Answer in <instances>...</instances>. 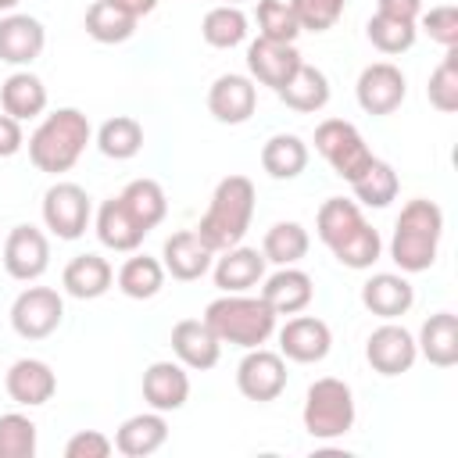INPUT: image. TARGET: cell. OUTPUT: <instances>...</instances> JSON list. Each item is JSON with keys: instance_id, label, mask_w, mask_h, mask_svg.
I'll return each instance as SVG.
<instances>
[{"instance_id": "obj_1", "label": "cell", "mask_w": 458, "mask_h": 458, "mask_svg": "<svg viewBox=\"0 0 458 458\" xmlns=\"http://www.w3.org/2000/svg\"><path fill=\"white\" fill-rule=\"evenodd\" d=\"M89 136H93L89 118L79 107H57L29 136V161L47 175H61V172L75 168Z\"/></svg>"}, {"instance_id": "obj_2", "label": "cell", "mask_w": 458, "mask_h": 458, "mask_svg": "<svg viewBox=\"0 0 458 458\" xmlns=\"http://www.w3.org/2000/svg\"><path fill=\"white\" fill-rule=\"evenodd\" d=\"M250 218H254V182L247 175H225L215 186L211 204L197 222V236L218 254L247 236Z\"/></svg>"}, {"instance_id": "obj_3", "label": "cell", "mask_w": 458, "mask_h": 458, "mask_svg": "<svg viewBox=\"0 0 458 458\" xmlns=\"http://www.w3.org/2000/svg\"><path fill=\"white\" fill-rule=\"evenodd\" d=\"M440 236H444V211L426 197L408 200L394 222V236H390L394 265L401 272H426L437 261Z\"/></svg>"}, {"instance_id": "obj_4", "label": "cell", "mask_w": 458, "mask_h": 458, "mask_svg": "<svg viewBox=\"0 0 458 458\" xmlns=\"http://www.w3.org/2000/svg\"><path fill=\"white\" fill-rule=\"evenodd\" d=\"M276 311L261 301V297H247V293H222L204 308V322L211 326V333L222 344L233 347H261L272 333H276Z\"/></svg>"}, {"instance_id": "obj_5", "label": "cell", "mask_w": 458, "mask_h": 458, "mask_svg": "<svg viewBox=\"0 0 458 458\" xmlns=\"http://www.w3.org/2000/svg\"><path fill=\"white\" fill-rule=\"evenodd\" d=\"M304 429L315 440H336L344 433H351L354 426V394L344 379L336 376H322L308 386L304 394Z\"/></svg>"}, {"instance_id": "obj_6", "label": "cell", "mask_w": 458, "mask_h": 458, "mask_svg": "<svg viewBox=\"0 0 458 458\" xmlns=\"http://www.w3.org/2000/svg\"><path fill=\"white\" fill-rule=\"evenodd\" d=\"M315 150L329 161V168L340 175V179H347V182H354L369 165H372V150H369V143L361 140V132L351 125V122H344V118H326V122H318V129H315Z\"/></svg>"}, {"instance_id": "obj_7", "label": "cell", "mask_w": 458, "mask_h": 458, "mask_svg": "<svg viewBox=\"0 0 458 458\" xmlns=\"http://www.w3.org/2000/svg\"><path fill=\"white\" fill-rule=\"evenodd\" d=\"M64 318V301L50 286H25L11 304V329L21 340H47Z\"/></svg>"}, {"instance_id": "obj_8", "label": "cell", "mask_w": 458, "mask_h": 458, "mask_svg": "<svg viewBox=\"0 0 458 458\" xmlns=\"http://www.w3.org/2000/svg\"><path fill=\"white\" fill-rule=\"evenodd\" d=\"M89 193L79 182H54L43 193V222L57 240H79L89 225Z\"/></svg>"}, {"instance_id": "obj_9", "label": "cell", "mask_w": 458, "mask_h": 458, "mask_svg": "<svg viewBox=\"0 0 458 458\" xmlns=\"http://www.w3.org/2000/svg\"><path fill=\"white\" fill-rule=\"evenodd\" d=\"M236 390L258 404L276 401L286 390V358L279 351L250 347L243 354V361L236 365Z\"/></svg>"}, {"instance_id": "obj_10", "label": "cell", "mask_w": 458, "mask_h": 458, "mask_svg": "<svg viewBox=\"0 0 458 458\" xmlns=\"http://www.w3.org/2000/svg\"><path fill=\"white\" fill-rule=\"evenodd\" d=\"M404 93H408L404 72L390 61L365 64L358 82H354V97H358V107L365 114H394L404 104Z\"/></svg>"}, {"instance_id": "obj_11", "label": "cell", "mask_w": 458, "mask_h": 458, "mask_svg": "<svg viewBox=\"0 0 458 458\" xmlns=\"http://www.w3.org/2000/svg\"><path fill=\"white\" fill-rule=\"evenodd\" d=\"M0 261H4L11 279L36 283L47 272V265H50V243H47V236L36 225H14L7 233V240H4Z\"/></svg>"}, {"instance_id": "obj_12", "label": "cell", "mask_w": 458, "mask_h": 458, "mask_svg": "<svg viewBox=\"0 0 458 458\" xmlns=\"http://www.w3.org/2000/svg\"><path fill=\"white\" fill-rule=\"evenodd\" d=\"M365 358H369V365H372L379 376H401V372H408V369L415 365L419 347H415V336H411L404 326H397V322L390 318V322H383L379 329L369 333V340H365Z\"/></svg>"}, {"instance_id": "obj_13", "label": "cell", "mask_w": 458, "mask_h": 458, "mask_svg": "<svg viewBox=\"0 0 458 458\" xmlns=\"http://www.w3.org/2000/svg\"><path fill=\"white\" fill-rule=\"evenodd\" d=\"M258 107V86L250 75H218L208 89V111L222 125H243Z\"/></svg>"}, {"instance_id": "obj_14", "label": "cell", "mask_w": 458, "mask_h": 458, "mask_svg": "<svg viewBox=\"0 0 458 458\" xmlns=\"http://www.w3.org/2000/svg\"><path fill=\"white\" fill-rule=\"evenodd\" d=\"M333 347V333L322 318L315 315H297L279 329V354L297 361V365H315L329 354Z\"/></svg>"}, {"instance_id": "obj_15", "label": "cell", "mask_w": 458, "mask_h": 458, "mask_svg": "<svg viewBox=\"0 0 458 458\" xmlns=\"http://www.w3.org/2000/svg\"><path fill=\"white\" fill-rule=\"evenodd\" d=\"M172 354L179 365L208 372L218 365L222 354V340L211 333V326L204 318H182L172 326Z\"/></svg>"}, {"instance_id": "obj_16", "label": "cell", "mask_w": 458, "mask_h": 458, "mask_svg": "<svg viewBox=\"0 0 458 458\" xmlns=\"http://www.w3.org/2000/svg\"><path fill=\"white\" fill-rule=\"evenodd\" d=\"M211 258H215V250L197 236V229H179V233H172V236L165 240V247H161V265H165V272H168L172 279H179V283L200 279V276L211 268Z\"/></svg>"}, {"instance_id": "obj_17", "label": "cell", "mask_w": 458, "mask_h": 458, "mask_svg": "<svg viewBox=\"0 0 458 458\" xmlns=\"http://www.w3.org/2000/svg\"><path fill=\"white\" fill-rule=\"evenodd\" d=\"M4 386H7V397H11L14 404H21V408H39V404H47V401L54 397L57 376H54V369H50L47 361H39V358H18V361L7 369Z\"/></svg>"}, {"instance_id": "obj_18", "label": "cell", "mask_w": 458, "mask_h": 458, "mask_svg": "<svg viewBox=\"0 0 458 458\" xmlns=\"http://www.w3.org/2000/svg\"><path fill=\"white\" fill-rule=\"evenodd\" d=\"M47 47V29L32 14H4L0 18V61L7 64H32Z\"/></svg>"}, {"instance_id": "obj_19", "label": "cell", "mask_w": 458, "mask_h": 458, "mask_svg": "<svg viewBox=\"0 0 458 458\" xmlns=\"http://www.w3.org/2000/svg\"><path fill=\"white\" fill-rule=\"evenodd\" d=\"M301 64V54L293 43H276V39H265L258 36L250 47H247V72L254 82L261 86H272L279 89Z\"/></svg>"}, {"instance_id": "obj_20", "label": "cell", "mask_w": 458, "mask_h": 458, "mask_svg": "<svg viewBox=\"0 0 458 458\" xmlns=\"http://www.w3.org/2000/svg\"><path fill=\"white\" fill-rule=\"evenodd\" d=\"M190 397V376L179 361H154L143 372V401L154 411H179Z\"/></svg>"}, {"instance_id": "obj_21", "label": "cell", "mask_w": 458, "mask_h": 458, "mask_svg": "<svg viewBox=\"0 0 458 458\" xmlns=\"http://www.w3.org/2000/svg\"><path fill=\"white\" fill-rule=\"evenodd\" d=\"M315 297V283L308 272L293 268V265H279V272H272L261 286V301L276 311V315H297L311 304Z\"/></svg>"}, {"instance_id": "obj_22", "label": "cell", "mask_w": 458, "mask_h": 458, "mask_svg": "<svg viewBox=\"0 0 458 458\" xmlns=\"http://www.w3.org/2000/svg\"><path fill=\"white\" fill-rule=\"evenodd\" d=\"M261 279H265V254L254 247L236 243V247L222 250V258L215 261V286L222 293H247Z\"/></svg>"}, {"instance_id": "obj_23", "label": "cell", "mask_w": 458, "mask_h": 458, "mask_svg": "<svg viewBox=\"0 0 458 458\" xmlns=\"http://www.w3.org/2000/svg\"><path fill=\"white\" fill-rule=\"evenodd\" d=\"M168 440V422H165V411H140V415H129L118 433H114V451H122L125 458H147L154 451H161Z\"/></svg>"}, {"instance_id": "obj_24", "label": "cell", "mask_w": 458, "mask_h": 458, "mask_svg": "<svg viewBox=\"0 0 458 458\" xmlns=\"http://www.w3.org/2000/svg\"><path fill=\"white\" fill-rule=\"evenodd\" d=\"M361 304L372 311V315H379V318H401V315H408V308L415 304V290H411V283L404 279V276H397V272H376L372 279H365V286H361Z\"/></svg>"}, {"instance_id": "obj_25", "label": "cell", "mask_w": 458, "mask_h": 458, "mask_svg": "<svg viewBox=\"0 0 458 458\" xmlns=\"http://www.w3.org/2000/svg\"><path fill=\"white\" fill-rule=\"evenodd\" d=\"M111 283H114V268L100 254H75L61 272V286L75 301H97L111 290Z\"/></svg>"}, {"instance_id": "obj_26", "label": "cell", "mask_w": 458, "mask_h": 458, "mask_svg": "<svg viewBox=\"0 0 458 458\" xmlns=\"http://www.w3.org/2000/svg\"><path fill=\"white\" fill-rule=\"evenodd\" d=\"M97 236H100L104 247H111L118 254H132L143 243L147 229L129 215V208L122 204V197H107L97 208Z\"/></svg>"}, {"instance_id": "obj_27", "label": "cell", "mask_w": 458, "mask_h": 458, "mask_svg": "<svg viewBox=\"0 0 458 458\" xmlns=\"http://www.w3.org/2000/svg\"><path fill=\"white\" fill-rule=\"evenodd\" d=\"M419 354L437 365V369H451L458 365V318L454 311H437L422 322L419 329V340H415Z\"/></svg>"}, {"instance_id": "obj_28", "label": "cell", "mask_w": 458, "mask_h": 458, "mask_svg": "<svg viewBox=\"0 0 458 458\" xmlns=\"http://www.w3.org/2000/svg\"><path fill=\"white\" fill-rule=\"evenodd\" d=\"M279 100L290 107V111H301V114H311V111H322L329 104V79L322 68L315 64H297V72L276 89Z\"/></svg>"}, {"instance_id": "obj_29", "label": "cell", "mask_w": 458, "mask_h": 458, "mask_svg": "<svg viewBox=\"0 0 458 458\" xmlns=\"http://www.w3.org/2000/svg\"><path fill=\"white\" fill-rule=\"evenodd\" d=\"M0 107L4 114L18 118V122H29V118H39L47 111V86L39 75L32 72H11L0 86Z\"/></svg>"}, {"instance_id": "obj_30", "label": "cell", "mask_w": 458, "mask_h": 458, "mask_svg": "<svg viewBox=\"0 0 458 458\" xmlns=\"http://www.w3.org/2000/svg\"><path fill=\"white\" fill-rule=\"evenodd\" d=\"M261 168L272 179H297L308 168V143L293 132H276L261 147Z\"/></svg>"}, {"instance_id": "obj_31", "label": "cell", "mask_w": 458, "mask_h": 458, "mask_svg": "<svg viewBox=\"0 0 458 458\" xmlns=\"http://www.w3.org/2000/svg\"><path fill=\"white\" fill-rule=\"evenodd\" d=\"M365 225V215H361V208H358V200H347V197H329L322 208H318V215H315V233H318V240L333 250V247H340L354 229H361Z\"/></svg>"}, {"instance_id": "obj_32", "label": "cell", "mask_w": 458, "mask_h": 458, "mask_svg": "<svg viewBox=\"0 0 458 458\" xmlns=\"http://www.w3.org/2000/svg\"><path fill=\"white\" fill-rule=\"evenodd\" d=\"M118 197H122V204L129 208V215H132L147 233H150L154 225H161L165 215H168V197H165V190H161L157 179H132Z\"/></svg>"}, {"instance_id": "obj_33", "label": "cell", "mask_w": 458, "mask_h": 458, "mask_svg": "<svg viewBox=\"0 0 458 458\" xmlns=\"http://www.w3.org/2000/svg\"><path fill=\"white\" fill-rule=\"evenodd\" d=\"M200 36L215 50H233V47H240L247 39V14L236 4H218V7H211L204 14Z\"/></svg>"}, {"instance_id": "obj_34", "label": "cell", "mask_w": 458, "mask_h": 458, "mask_svg": "<svg viewBox=\"0 0 458 458\" xmlns=\"http://www.w3.org/2000/svg\"><path fill=\"white\" fill-rule=\"evenodd\" d=\"M97 147L111 161H129L143 150V125L129 114H114L97 129Z\"/></svg>"}, {"instance_id": "obj_35", "label": "cell", "mask_w": 458, "mask_h": 458, "mask_svg": "<svg viewBox=\"0 0 458 458\" xmlns=\"http://www.w3.org/2000/svg\"><path fill=\"white\" fill-rule=\"evenodd\" d=\"M82 25H86V36L97 39V43H125L136 32V18L118 11L111 0H93L86 7V21Z\"/></svg>"}, {"instance_id": "obj_36", "label": "cell", "mask_w": 458, "mask_h": 458, "mask_svg": "<svg viewBox=\"0 0 458 458\" xmlns=\"http://www.w3.org/2000/svg\"><path fill=\"white\" fill-rule=\"evenodd\" d=\"M165 286V265L157 258L147 254H132L122 268H118V290L132 301H150L157 290Z\"/></svg>"}, {"instance_id": "obj_37", "label": "cell", "mask_w": 458, "mask_h": 458, "mask_svg": "<svg viewBox=\"0 0 458 458\" xmlns=\"http://www.w3.org/2000/svg\"><path fill=\"white\" fill-rule=\"evenodd\" d=\"M308 247H311V240L301 222H276L261 240V254L272 265H297L308 254Z\"/></svg>"}, {"instance_id": "obj_38", "label": "cell", "mask_w": 458, "mask_h": 458, "mask_svg": "<svg viewBox=\"0 0 458 458\" xmlns=\"http://www.w3.org/2000/svg\"><path fill=\"white\" fill-rule=\"evenodd\" d=\"M351 190H354L358 204H365V208H386V204L397 197L401 179H397V172H394L386 161L372 157V165L351 182Z\"/></svg>"}, {"instance_id": "obj_39", "label": "cell", "mask_w": 458, "mask_h": 458, "mask_svg": "<svg viewBox=\"0 0 458 458\" xmlns=\"http://www.w3.org/2000/svg\"><path fill=\"white\" fill-rule=\"evenodd\" d=\"M365 36L369 43L379 50V54H404L415 47V36H419V21H404V18H390V14H372L369 25H365Z\"/></svg>"}, {"instance_id": "obj_40", "label": "cell", "mask_w": 458, "mask_h": 458, "mask_svg": "<svg viewBox=\"0 0 458 458\" xmlns=\"http://www.w3.org/2000/svg\"><path fill=\"white\" fill-rule=\"evenodd\" d=\"M426 97H429V104L440 114L458 111V47H447L444 57H440V64L429 72Z\"/></svg>"}, {"instance_id": "obj_41", "label": "cell", "mask_w": 458, "mask_h": 458, "mask_svg": "<svg viewBox=\"0 0 458 458\" xmlns=\"http://www.w3.org/2000/svg\"><path fill=\"white\" fill-rule=\"evenodd\" d=\"M379 254H383V240H379V233L365 222L361 229H354L340 247H333V258L344 265V268H354V272H361V268H372L376 261H379Z\"/></svg>"}, {"instance_id": "obj_42", "label": "cell", "mask_w": 458, "mask_h": 458, "mask_svg": "<svg viewBox=\"0 0 458 458\" xmlns=\"http://www.w3.org/2000/svg\"><path fill=\"white\" fill-rule=\"evenodd\" d=\"M258 36L276 39V43H293L301 36L297 14L290 0H258Z\"/></svg>"}, {"instance_id": "obj_43", "label": "cell", "mask_w": 458, "mask_h": 458, "mask_svg": "<svg viewBox=\"0 0 458 458\" xmlns=\"http://www.w3.org/2000/svg\"><path fill=\"white\" fill-rule=\"evenodd\" d=\"M36 454V422L21 411L0 415V458H32Z\"/></svg>"}, {"instance_id": "obj_44", "label": "cell", "mask_w": 458, "mask_h": 458, "mask_svg": "<svg viewBox=\"0 0 458 458\" xmlns=\"http://www.w3.org/2000/svg\"><path fill=\"white\" fill-rule=\"evenodd\" d=\"M290 4L301 32H329L347 7V0H290Z\"/></svg>"}, {"instance_id": "obj_45", "label": "cell", "mask_w": 458, "mask_h": 458, "mask_svg": "<svg viewBox=\"0 0 458 458\" xmlns=\"http://www.w3.org/2000/svg\"><path fill=\"white\" fill-rule=\"evenodd\" d=\"M419 21H422L426 36H429L433 43H440L444 50H447V47H458V7H451V4L429 7V11L419 14Z\"/></svg>"}, {"instance_id": "obj_46", "label": "cell", "mask_w": 458, "mask_h": 458, "mask_svg": "<svg viewBox=\"0 0 458 458\" xmlns=\"http://www.w3.org/2000/svg\"><path fill=\"white\" fill-rule=\"evenodd\" d=\"M114 451V440L104 437L100 429H79L64 444V458H107Z\"/></svg>"}, {"instance_id": "obj_47", "label": "cell", "mask_w": 458, "mask_h": 458, "mask_svg": "<svg viewBox=\"0 0 458 458\" xmlns=\"http://www.w3.org/2000/svg\"><path fill=\"white\" fill-rule=\"evenodd\" d=\"M21 147H25L21 122L11 118V114H0V157H14Z\"/></svg>"}, {"instance_id": "obj_48", "label": "cell", "mask_w": 458, "mask_h": 458, "mask_svg": "<svg viewBox=\"0 0 458 458\" xmlns=\"http://www.w3.org/2000/svg\"><path fill=\"white\" fill-rule=\"evenodd\" d=\"M376 11H379V14H390V18L419 21V14H422V0H379Z\"/></svg>"}, {"instance_id": "obj_49", "label": "cell", "mask_w": 458, "mask_h": 458, "mask_svg": "<svg viewBox=\"0 0 458 458\" xmlns=\"http://www.w3.org/2000/svg\"><path fill=\"white\" fill-rule=\"evenodd\" d=\"M111 4H114L118 11H125V14H132L136 21H140V18H147V14L157 7V0H111Z\"/></svg>"}, {"instance_id": "obj_50", "label": "cell", "mask_w": 458, "mask_h": 458, "mask_svg": "<svg viewBox=\"0 0 458 458\" xmlns=\"http://www.w3.org/2000/svg\"><path fill=\"white\" fill-rule=\"evenodd\" d=\"M21 0H0V11H14Z\"/></svg>"}, {"instance_id": "obj_51", "label": "cell", "mask_w": 458, "mask_h": 458, "mask_svg": "<svg viewBox=\"0 0 458 458\" xmlns=\"http://www.w3.org/2000/svg\"><path fill=\"white\" fill-rule=\"evenodd\" d=\"M222 4H236V7H240V4H243V0H222Z\"/></svg>"}]
</instances>
